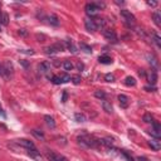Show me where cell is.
I'll use <instances>...</instances> for the list:
<instances>
[{"label": "cell", "mask_w": 161, "mask_h": 161, "mask_svg": "<svg viewBox=\"0 0 161 161\" xmlns=\"http://www.w3.org/2000/svg\"><path fill=\"white\" fill-rule=\"evenodd\" d=\"M78 145L83 149H95V147H98L100 146V142H98V139H95L93 136H89V135H84V136H80L78 137Z\"/></svg>", "instance_id": "6da1fadb"}, {"label": "cell", "mask_w": 161, "mask_h": 161, "mask_svg": "<svg viewBox=\"0 0 161 161\" xmlns=\"http://www.w3.org/2000/svg\"><path fill=\"white\" fill-rule=\"evenodd\" d=\"M121 17H122L124 23L128 26V28H131V26H135V24H136V18H135V15H133L131 11L122 9V10H121Z\"/></svg>", "instance_id": "7a4b0ae2"}, {"label": "cell", "mask_w": 161, "mask_h": 161, "mask_svg": "<svg viewBox=\"0 0 161 161\" xmlns=\"http://www.w3.org/2000/svg\"><path fill=\"white\" fill-rule=\"evenodd\" d=\"M45 156L49 161H68V159L64 157L63 155L61 154H57L54 151H52V150H47L45 151Z\"/></svg>", "instance_id": "3957f363"}, {"label": "cell", "mask_w": 161, "mask_h": 161, "mask_svg": "<svg viewBox=\"0 0 161 161\" xmlns=\"http://www.w3.org/2000/svg\"><path fill=\"white\" fill-rule=\"evenodd\" d=\"M38 69H39V73L40 74H45L49 79H52V74H49L50 72V63L49 62H42L39 65H38Z\"/></svg>", "instance_id": "277c9868"}, {"label": "cell", "mask_w": 161, "mask_h": 161, "mask_svg": "<svg viewBox=\"0 0 161 161\" xmlns=\"http://www.w3.org/2000/svg\"><path fill=\"white\" fill-rule=\"evenodd\" d=\"M14 73V67H13V63L10 61H6L4 63V67H3V73L5 78H10V76H13Z\"/></svg>", "instance_id": "5b68a950"}, {"label": "cell", "mask_w": 161, "mask_h": 161, "mask_svg": "<svg viewBox=\"0 0 161 161\" xmlns=\"http://www.w3.org/2000/svg\"><path fill=\"white\" fill-rule=\"evenodd\" d=\"M84 10H86V14L89 15V17H95V15H97V14H98V11H100L98 6H97L95 3H89V4H87L86 8H84Z\"/></svg>", "instance_id": "8992f818"}, {"label": "cell", "mask_w": 161, "mask_h": 161, "mask_svg": "<svg viewBox=\"0 0 161 161\" xmlns=\"http://www.w3.org/2000/svg\"><path fill=\"white\" fill-rule=\"evenodd\" d=\"M103 37H104L107 40L112 42V43H117V34H116V32L112 30V29H104V30H103Z\"/></svg>", "instance_id": "52a82bcc"}, {"label": "cell", "mask_w": 161, "mask_h": 161, "mask_svg": "<svg viewBox=\"0 0 161 161\" xmlns=\"http://www.w3.org/2000/svg\"><path fill=\"white\" fill-rule=\"evenodd\" d=\"M145 77L147 78V82H149L150 84H152V86L156 84V82H157V73H156V71H150Z\"/></svg>", "instance_id": "ba28073f"}, {"label": "cell", "mask_w": 161, "mask_h": 161, "mask_svg": "<svg viewBox=\"0 0 161 161\" xmlns=\"http://www.w3.org/2000/svg\"><path fill=\"white\" fill-rule=\"evenodd\" d=\"M84 25H86V29L89 30V32H96L97 30L96 25H95V22H93L92 18H86L84 19Z\"/></svg>", "instance_id": "9c48e42d"}, {"label": "cell", "mask_w": 161, "mask_h": 161, "mask_svg": "<svg viewBox=\"0 0 161 161\" xmlns=\"http://www.w3.org/2000/svg\"><path fill=\"white\" fill-rule=\"evenodd\" d=\"M17 142H18L20 146L25 147L26 150H28V149H34V147H35V145H34L32 141H29V140H25V139H20V140H18Z\"/></svg>", "instance_id": "30bf717a"}, {"label": "cell", "mask_w": 161, "mask_h": 161, "mask_svg": "<svg viewBox=\"0 0 161 161\" xmlns=\"http://www.w3.org/2000/svg\"><path fill=\"white\" fill-rule=\"evenodd\" d=\"M118 101H120V106L122 107V108H127L128 104H130V100H128V97L126 95H120Z\"/></svg>", "instance_id": "8fae6325"}, {"label": "cell", "mask_w": 161, "mask_h": 161, "mask_svg": "<svg viewBox=\"0 0 161 161\" xmlns=\"http://www.w3.org/2000/svg\"><path fill=\"white\" fill-rule=\"evenodd\" d=\"M149 146L151 147L152 150L159 151V150L161 149V142H160V140H159V139H151V140L149 141Z\"/></svg>", "instance_id": "7c38bea8"}, {"label": "cell", "mask_w": 161, "mask_h": 161, "mask_svg": "<svg viewBox=\"0 0 161 161\" xmlns=\"http://www.w3.org/2000/svg\"><path fill=\"white\" fill-rule=\"evenodd\" d=\"M102 108H103V111H104L106 113H112V112H113L112 104H111L108 101H106V100L102 101Z\"/></svg>", "instance_id": "4fadbf2b"}, {"label": "cell", "mask_w": 161, "mask_h": 161, "mask_svg": "<svg viewBox=\"0 0 161 161\" xmlns=\"http://www.w3.org/2000/svg\"><path fill=\"white\" fill-rule=\"evenodd\" d=\"M44 121H45V124H47L48 127H50V128L56 127V121H54V118H53L52 116H49V115L44 116Z\"/></svg>", "instance_id": "5bb4252c"}, {"label": "cell", "mask_w": 161, "mask_h": 161, "mask_svg": "<svg viewBox=\"0 0 161 161\" xmlns=\"http://www.w3.org/2000/svg\"><path fill=\"white\" fill-rule=\"evenodd\" d=\"M147 59H149V63L151 64V67H154L155 69L159 67V61L154 54H147Z\"/></svg>", "instance_id": "9a60e30c"}, {"label": "cell", "mask_w": 161, "mask_h": 161, "mask_svg": "<svg viewBox=\"0 0 161 161\" xmlns=\"http://www.w3.org/2000/svg\"><path fill=\"white\" fill-rule=\"evenodd\" d=\"M124 83H125V86H127V87H133V86H136V79L133 78V77H131V76H128V77L125 78Z\"/></svg>", "instance_id": "2e32d148"}, {"label": "cell", "mask_w": 161, "mask_h": 161, "mask_svg": "<svg viewBox=\"0 0 161 161\" xmlns=\"http://www.w3.org/2000/svg\"><path fill=\"white\" fill-rule=\"evenodd\" d=\"M28 155L32 156V157L35 159V160H39V159H40V152L37 150V147H34V149H28Z\"/></svg>", "instance_id": "e0dca14e"}, {"label": "cell", "mask_w": 161, "mask_h": 161, "mask_svg": "<svg viewBox=\"0 0 161 161\" xmlns=\"http://www.w3.org/2000/svg\"><path fill=\"white\" fill-rule=\"evenodd\" d=\"M93 22H95V25H96L97 29L104 28V25H106V20L102 19V18H95V19H93Z\"/></svg>", "instance_id": "ac0fdd59"}, {"label": "cell", "mask_w": 161, "mask_h": 161, "mask_svg": "<svg viewBox=\"0 0 161 161\" xmlns=\"http://www.w3.org/2000/svg\"><path fill=\"white\" fill-rule=\"evenodd\" d=\"M45 19H48V23L50 24V25H54V26H58L59 25V20H58V18L56 17V15H48Z\"/></svg>", "instance_id": "d6986e66"}, {"label": "cell", "mask_w": 161, "mask_h": 161, "mask_svg": "<svg viewBox=\"0 0 161 161\" xmlns=\"http://www.w3.org/2000/svg\"><path fill=\"white\" fill-rule=\"evenodd\" d=\"M64 44H65V47H67V48H68V49H69V52H72V53H77V48H76V45H74V43L72 42V40H71V39H67Z\"/></svg>", "instance_id": "ffe728a7"}, {"label": "cell", "mask_w": 161, "mask_h": 161, "mask_svg": "<svg viewBox=\"0 0 161 161\" xmlns=\"http://www.w3.org/2000/svg\"><path fill=\"white\" fill-rule=\"evenodd\" d=\"M152 19H154V23L157 25V26H161V13L160 11H155L152 14Z\"/></svg>", "instance_id": "44dd1931"}, {"label": "cell", "mask_w": 161, "mask_h": 161, "mask_svg": "<svg viewBox=\"0 0 161 161\" xmlns=\"http://www.w3.org/2000/svg\"><path fill=\"white\" fill-rule=\"evenodd\" d=\"M98 62L102 63V64H111L112 63V58L108 57V56H101L98 58Z\"/></svg>", "instance_id": "7402d4cb"}, {"label": "cell", "mask_w": 161, "mask_h": 161, "mask_svg": "<svg viewBox=\"0 0 161 161\" xmlns=\"http://www.w3.org/2000/svg\"><path fill=\"white\" fill-rule=\"evenodd\" d=\"M62 65H63V68L65 69V71H72L73 69V63L71 62V61H64L63 63H62Z\"/></svg>", "instance_id": "603a6c76"}, {"label": "cell", "mask_w": 161, "mask_h": 161, "mask_svg": "<svg viewBox=\"0 0 161 161\" xmlns=\"http://www.w3.org/2000/svg\"><path fill=\"white\" fill-rule=\"evenodd\" d=\"M74 118H76L77 122H86V120H87L83 113H79V112H77V113L74 115Z\"/></svg>", "instance_id": "cb8c5ba5"}, {"label": "cell", "mask_w": 161, "mask_h": 161, "mask_svg": "<svg viewBox=\"0 0 161 161\" xmlns=\"http://www.w3.org/2000/svg\"><path fill=\"white\" fill-rule=\"evenodd\" d=\"M8 23H9V17H8V14H4V13H2V14H0V24L8 25Z\"/></svg>", "instance_id": "d4e9b609"}, {"label": "cell", "mask_w": 161, "mask_h": 161, "mask_svg": "<svg viewBox=\"0 0 161 161\" xmlns=\"http://www.w3.org/2000/svg\"><path fill=\"white\" fill-rule=\"evenodd\" d=\"M95 97L103 101V100H106V93H104L103 91H96V92H95Z\"/></svg>", "instance_id": "484cf974"}, {"label": "cell", "mask_w": 161, "mask_h": 161, "mask_svg": "<svg viewBox=\"0 0 161 161\" xmlns=\"http://www.w3.org/2000/svg\"><path fill=\"white\" fill-rule=\"evenodd\" d=\"M32 133H33V135L37 137V139H44V133L42 132V131H39V130H33L32 131Z\"/></svg>", "instance_id": "4316f807"}, {"label": "cell", "mask_w": 161, "mask_h": 161, "mask_svg": "<svg viewBox=\"0 0 161 161\" xmlns=\"http://www.w3.org/2000/svg\"><path fill=\"white\" fill-rule=\"evenodd\" d=\"M79 48L82 49L83 52H86V53H92V48H91L89 45L84 44V43H80V44H79Z\"/></svg>", "instance_id": "83f0119b"}, {"label": "cell", "mask_w": 161, "mask_h": 161, "mask_svg": "<svg viewBox=\"0 0 161 161\" xmlns=\"http://www.w3.org/2000/svg\"><path fill=\"white\" fill-rule=\"evenodd\" d=\"M50 80H52V82L54 83V84H61V83H62V78H61V76H53Z\"/></svg>", "instance_id": "f1b7e54d"}, {"label": "cell", "mask_w": 161, "mask_h": 161, "mask_svg": "<svg viewBox=\"0 0 161 161\" xmlns=\"http://www.w3.org/2000/svg\"><path fill=\"white\" fill-rule=\"evenodd\" d=\"M61 78H62V83H67V82H69V80L72 79L69 74H61Z\"/></svg>", "instance_id": "f546056e"}, {"label": "cell", "mask_w": 161, "mask_h": 161, "mask_svg": "<svg viewBox=\"0 0 161 161\" xmlns=\"http://www.w3.org/2000/svg\"><path fill=\"white\" fill-rule=\"evenodd\" d=\"M104 79L107 80V82H115V76L112 74V73H107L106 76H104Z\"/></svg>", "instance_id": "4dcf8cb0"}, {"label": "cell", "mask_w": 161, "mask_h": 161, "mask_svg": "<svg viewBox=\"0 0 161 161\" xmlns=\"http://www.w3.org/2000/svg\"><path fill=\"white\" fill-rule=\"evenodd\" d=\"M143 121L146 124H151L152 122V116H151V113H146L145 116H143Z\"/></svg>", "instance_id": "1f68e13d"}, {"label": "cell", "mask_w": 161, "mask_h": 161, "mask_svg": "<svg viewBox=\"0 0 161 161\" xmlns=\"http://www.w3.org/2000/svg\"><path fill=\"white\" fill-rule=\"evenodd\" d=\"M152 37H154V40H155V43L157 44V47H161V38L159 37V34L154 33V34H152Z\"/></svg>", "instance_id": "d6a6232c"}, {"label": "cell", "mask_w": 161, "mask_h": 161, "mask_svg": "<svg viewBox=\"0 0 161 161\" xmlns=\"http://www.w3.org/2000/svg\"><path fill=\"white\" fill-rule=\"evenodd\" d=\"M19 52H20V53H23V54H28V56H33V54H34V50H32V49H30V50H26V49H20Z\"/></svg>", "instance_id": "836d02e7"}, {"label": "cell", "mask_w": 161, "mask_h": 161, "mask_svg": "<svg viewBox=\"0 0 161 161\" xmlns=\"http://www.w3.org/2000/svg\"><path fill=\"white\" fill-rule=\"evenodd\" d=\"M152 125H154V130L161 132V126H160V124L157 122V121H152Z\"/></svg>", "instance_id": "e575fe53"}, {"label": "cell", "mask_w": 161, "mask_h": 161, "mask_svg": "<svg viewBox=\"0 0 161 161\" xmlns=\"http://www.w3.org/2000/svg\"><path fill=\"white\" fill-rule=\"evenodd\" d=\"M72 80H73L74 84H79L82 79H80V76H74V77H72Z\"/></svg>", "instance_id": "d590c367"}, {"label": "cell", "mask_w": 161, "mask_h": 161, "mask_svg": "<svg viewBox=\"0 0 161 161\" xmlns=\"http://www.w3.org/2000/svg\"><path fill=\"white\" fill-rule=\"evenodd\" d=\"M120 154L122 155V156H124V157H125V159L127 160V161H133V160H132V157H131V156H130V155H128L127 152H125V151H121Z\"/></svg>", "instance_id": "8d00e7d4"}, {"label": "cell", "mask_w": 161, "mask_h": 161, "mask_svg": "<svg viewBox=\"0 0 161 161\" xmlns=\"http://www.w3.org/2000/svg\"><path fill=\"white\" fill-rule=\"evenodd\" d=\"M37 39H38V42H44L45 37H44V35H39V34H37Z\"/></svg>", "instance_id": "74e56055"}, {"label": "cell", "mask_w": 161, "mask_h": 161, "mask_svg": "<svg viewBox=\"0 0 161 161\" xmlns=\"http://www.w3.org/2000/svg\"><path fill=\"white\" fill-rule=\"evenodd\" d=\"M77 68H78V71H83V68H84V65L82 64V63H77Z\"/></svg>", "instance_id": "f35d334b"}, {"label": "cell", "mask_w": 161, "mask_h": 161, "mask_svg": "<svg viewBox=\"0 0 161 161\" xmlns=\"http://www.w3.org/2000/svg\"><path fill=\"white\" fill-rule=\"evenodd\" d=\"M147 5H150V6L155 8V6L157 5V2H150V0H149V2H147Z\"/></svg>", "instance_id": "ab89813d"}, {"label": "cell", "mask_w": 161, "mask_h": 161, "mask_svg": "<svg viewBox=\"0 0 161 161\" xmlns=\"http://www.w3.org/2000/svg\"><path fill=\"white\" fill-rule=\"evenodd\" d=\"M145 89L146 91H149V92H154V91H156V88L152 86V87H150V86H147V87H145Z\"/></svg>", "instance_id": "60d3db41"}, {"label": "cell", "mask_w": 161, "mask_h": 161, "mask_svg": "<svg viewBox=\"0 0 161 161\" xmlns=\"http://www.w3.org/2000/svg\"><path fill=\"white\" fill-rule=\"evenodd\" d=\"M19 34H20V35H26V30H25V29H20V30H19Z\"/></svg>", "instance_id": "b9f144b4"}, {"label": "cell", "mask_w": 161, "mask_h": 161, "mask_svg": "<svg viewBox=\"0 0 161 161\" xmlns=\"http://www.w3.org/2000/svg\"><path fill=\"white\" fill-rule=\"evenodd\" d=\"M67 101V92H63V98H62V102H65Z\"/></svg>", "instance_id": "7bdbcfd3"}, {"label": "cell", "mask_w": 161, "mask_h": 161, "mask_svg": "<svg viewBox=\"0 0 161 161\" xmlns=\"http://www.w3.org/2000/svg\"><path fill=\"white\" fill-rule=\"evenodd\" d=\"M20 63H22V64H23V65L25 67V68H28V65H29V64H28V63H26L25 61H20Z\"/></svg>", "instance_id": "ee69618b"}, {"label": "cell", "mask_w": 161, "mask_h": 161, "mask_svg": "<svg viewBox=\"0 0 161 161\" xmlns=\"http://www.w3.org/2000/svg\"><path fill=\"white\" fill-rule=\"evenodd\" d=\"M61 64H62V63H61L58 59H56V61H54V65H56V67H59Z\"/></svg>", "instance_id": "f6af8a7d"}, {"label": "cell", "mask_w": 161, "mask_h": 161, "mask_svg": "<svg viewBox=\"0 0 161 161\" xmlns=\"http://www.w3.org/2000/svg\"><path fill=\"white\" fill-rule=\"evenodd\" d=\"M139 74H140L141 77H145V76H146V73L143 72V69H141V71H139Z\"/></svg>", "instance_id": "bcb514c9"}, {"label": "cell", "mask_w": 161, "mask_h": 161, "mask_svg": "<svg viewBox=\"0 0 161 161\" xmlns=\"http://www.w3.org/2000/svg\"><path fill=\"white\" fill-rule=\"evenodd\" d=\"M139 161H149L146 157H139Z\"/></svg>", "instance_id": "7dc6e473"}, {"label": "cell", "mask_w": 161, "mask_h": 161, "mask_svg": "<svg viewBox=\"0 0 161 161\" xmlns=\"http://www.w3.org/2000/svg\"><path fill=\"white\" fill-rule=\"evenodd\" d=\"M2 73H3V67L0 65V74H2Z\"/></svg>", "instance_id": "c3c4849f"}, {"label": "cell", "mask_w": 161, "mask_h": 161, "mask_svg": "<svg viewBox=\"0 0 161 161\" xmlns=\"http://www.w3.org/2000/svg\"><path fill=\"white\" fill-rule=\"evenodd\" d=\"M0 112H2V106H0Z\"/></svg>", "instance_id": "681fc988"}, {"label": "cell", "mask_w": 161, "mask_h": 161, "mask_svg": "<svg viewBox=\"0 0 161 161\" xmlns=\"http://www.w3.org/2000/svg\"><path fill=\"white\" fill-rule=\"evenodd\" d=\"M0 30H2V26H0Z\"/></svg>", "instance_id": "f907efd6"}]
</instances>
